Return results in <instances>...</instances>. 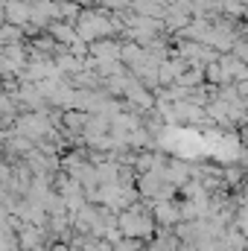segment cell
I'll return each instance as SVG.
<instances>
[{
    "label": "cell",
    "mask_w": 248,
    "mask_h": 251,
    "mask_svg": "<svg viewBox=\"0 0 248 251\" xmlns=\"http://www.w3.org/2000/svg\"><path fill=\"white\" fill-rule=\"evenodd\" d=\"M237 94H240V100H243V102L248 100V79H246V82H240V85H237Z\"/></svg>",
    "instance_id": "obj_2"
},
{
    "label": "cell",
    "mask_w": 248,
    "mask_h": 251,
    "mask_svg": "<svg viewBox=\"0 0 248 251\" xmlns=\"http://www.w3.org/2000/svg\"><path fill=\"white\" fill-rule=\"evenodd\" d=\"M207 79H210V82H228V73H225L222 62H213L207 67Z\"/></svg>",
    "instance_id": "obj_1"
}]
</instances>
